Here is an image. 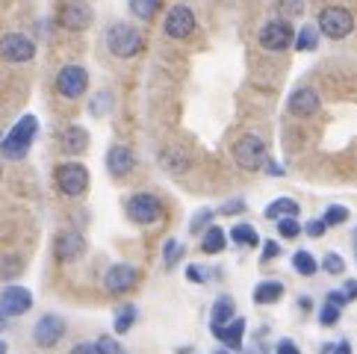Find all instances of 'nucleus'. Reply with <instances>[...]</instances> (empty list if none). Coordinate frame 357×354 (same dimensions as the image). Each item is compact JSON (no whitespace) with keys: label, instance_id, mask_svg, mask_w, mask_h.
I'll use <instances>...</instances> for the list:
<instances>
[{"label":"nucleus","instance_id":"nucleus-1","mask_svg":"<svg viewBox=\"0 0 357 354\" xmlns=\"http://www.w3.org/2000/svg\"><path fill=\"white\" fill-rule=\"evenodd\" d=\"M39 133V118L36 116H21L18 124L6 133V139H0V154L3 160H24L27 151L33 148V139Z\"/></svg>","mask_w":357,"mask_h":354},{"label":"nucleus","instance_id":"nucleus-2","mask_svg":"<svg viewBox=\"0 0 357 354\" xmlns=\"http://www.w3.org/2000/svg\"><path fill=\"white\" fill-rule=\"evenodd\" d=\"M107 50L116 59H133L145 50V39L133 24H124V21H116L112 27L107 30Z\"/></svg>","mask_w":357,"mask_h":354},{"label":"nucleus","instance_id":"nucleus-3","mask_svg":"<svg viewBox=\"0 0 357 354\" xmlns=\"http://www.w3.org/2000/svg\"><path fill=\"white\" fill-rule=\"evenodd\" d=\"M124 210H127V219H130L133 224H142V227L157 224V222H162V216H165L162 201H160L157 195H151V192H136V195H130V198H127V204H124Z\"/></svg>","mask_w":357,"mask_h":354},{"label":"nucleus","instance_id":"nucleus-4","mask_svg":"<svg viewBox=\"0 0 357 354\" xmlns=\"http://www.w3.org/2000/svg\"><path fill=\"white\" fill-rule=\"evenodd\" d=\"M231 154H234V162L242 171H260L266 157H269L266 154V142L260 136H254V133L239 136L234 142V148H231Z\"/></svg>","mask_w":357,"mask_h":354},{"label":"nucleus","instance_id":"nucleus-5","mask_svg":"<svg viewBox=\"0 0 357 354\" xmlns=\"http://www.w3.org/2000/svg\"><path fill=\"white\" fill-rule=\"evenodd\" d=\"M54 180H56V189L66 198H80V195H86L92 177H89V169L83 162H62V166H56V171H54Z\"/></svg>","mask_w":357,"mask_h":354},{"label":"nucleus","instance_id":"nucleus-6","mask_svg":"<svg viewBox=\"0 0 357 354\" xmlns=\"http://www.w3.org/2000/svg\"><path fill=\"white\" fill-rule=\"evenodd\" d=\"M292 39H296V30H292L289 18H272L266 21L260 33H257V45L269 54H284L287 47H292Z\"/></svg>","mask_w":357,"mask_h":354},{"label":"nucleus","instance_id":"nucleus-7","mask_svg":"<svg viewBox=\"0 0 357 354\" xmlns=\"http://www.w3.org/2000/svg\"><path fill=\"white\" fill-rule=\"evenodd\" d=\"M319 33L328 36V39H349L354 33V15L346 6H325L319 12Z\"/></svg>","mask_w":357,"mask_h":354},{"label":"nucleus","instance_id":"nucleus-8","mask_svg":"<svg viewBox=\"0 0 357 354\" xmlns=\"http://www.w3.org/2000/svg\"><path fill=\"white\" fill-rule=\"evenodd\" d=\"M89 88V71L83 66H62L56 74V92L68 100H77Z\"/></svg>","mask_w":357,"mask_h":354},{"label":"nucleus","instance_id":"nucleus-9","mask_svg":"<svg viewBox=\"0 0 357 354\" xmlns=\"http://www.w3.org/2000/svg\"><path fill=\"white\" fill-rule=\"evenodd\" d=\"M162 33L169 36V39H189V36L195 33V12L189 6H172L165 12Z\"/></svg>","mask_w":357,"mask_h":354},{"label":"nucleus","instance_id":"nucleus-10","mask_svg":"<svg viewBox=\"0 0 357 354\" xmlns=\"http://www.w3.org/2000/svg\"><path fill=\"white\" fill-rule=\"evenodd\" d=\"M33 56H36V45L24 33H6L0 39V59L12 62V66H21V62H30Z\"/></svg>","mask_w":357,"mask_h":354},{"label":"nucleus","instance_id":"nucleus-11","mask_svg":"<svg viewBox=\"0 0 357 354\" xmlns=\"http://www.w3.org/2000/svg\"><path fill=\"white\" fill-rule=\"evenodd\" d=\"M59 24L71 33H83L95 24V12L89 3H83V0H68V3L59 9Z\"/></svg>","mask_w":357,"mask_h":354},{"label":"nucleus","instance_id":"nucleus-12","mask_svg":"<svg viewBox=\"0 0 357 354\" xmlns=\"http://www.w3.org/2000/svg\"><path fill=\"white\" fill-rule=\"evenodd\" d=\"M33 307V293L27 286H18V284H9L3 293H0V313L6 319H15V316L30 313Z\"/></svg>","mask_w":357,"mask_h":354},{"label":"nucleus","instance_id":"nucleus-13","mask_svg":"<svg viewBox=\"0 0 357 354\" xmlns=\"http://www.w3.org/2000/svg\"><path fill=\"white\" fill-rule=\"evenodd\" d=\"M62 337H66V319H62V316H54V313L42 316L33 328V339L39 348H54Z\"/></svg>","mask_w":357,"mask_h":354},{"label":"nucleus","instance_id":"nucleus-14","mask_svg":"<svg viewBox=\"0 0 357 354\" xmlns=\"http://www.w3.org/2000/svg\"><path fill=\"white\" fill-rule=\"evenodd\" d=\"M136 284H139V272L133 269V266H127V263L109 266L107 275H104V286H107V293H112V295L130 293Z\"/></svg>","mask_w":357,"mask_h":354},{"label":"nucleus","instance_id":"nucleus-15","mask_svg":"<svg viewBox=\"0 0 357 354\" xmlns=\"http://www.w3.org/2000/svg\"><path fill=\"white\" fill-rule=\"evenodd\" d=\"M54 254L59 263H74L86 254V239L80 231H62L54 239Z\"/></svg>","mask_w":357,"mask_h":354},{"label":"nucleus","instance_id":"nucleus-16","mask_svg":"<svg viewBox=\"0 0 357 354\" xmlns=\"http://www.w3.org/2000/svg\"><path fill=\"white\" fill-rule=\"evenodd\" d=\"M319 107H322V98H319V92H316V88H310V86H298L296 92L289 95V104H287V109H289L296 118H310V116H316Z\"/></svg>","mask_w":357,"mask_h":354},{"label":"nucleus","instance_id":"nucleus-17","mask_svg":"<svg viewBox=\"0 0 357 354\" xmlns=\"http://www.w3.org/2000/svg\"><path fill=\"white\" fill-rule=\"evenodd\" d=\"M136 169V154L127 145H112L107 151V171L112 177H127Z\"/></svg>","mask_w":357,"mask_h":354},{"label":"nucleus","instance_id":"nucleus-18","mask_svg":"<svg viewBox=\"0 0 357 354\" xmlns=\"http://www.w3.org/2000/svg\"><path fill=\"white\" fill-rule=\"evenodd\" d=\"M210 334L219 339L225 348L239 351L242 348V337H245V319H231V322H225L219 328H210Z\"/></svg>","mask_w":357,"mask_h":354},{"label":"nucleus","instance_id":"nucleus-19","mask_svg":"<svg viewBox=\"0 0 357 354\" xmlns=\"http://www.w3.org/2000/svg\"><path fill=\"white\" fill-rule=\"evenodd\" d=\"M59 148L66 151V154H83L89 148V130L80 128V124H71L59 133Z\"/></svg>","mask_w":357,"mask_h":354},{"label":"nucleus","instance_id":"nucleus-20","mask_svg":"<svg viewBox=\"0 0 357 354\" xmlns=\"http://www.w3.org/2000/svg\"><path fill=\"white\" fill-rule=\"evenodd\" d=\"M284 298V284L280 281H260L257 286H254V301L263 307H269L275 305V301Z\"/></svg>","mask_w":357,"mask_h":354},{"label":"nucleus","instance_id":"nucleus-21","mask_svg":"<svg viewBox=\"0 0 357 354\" xmlns=\"http://www.w3.org/2000/svg\"><path fill=\"white\" fill-rule=\"evenodd\" d=\"M160 162H162V169L172 171V174H183V171H189V166H192V160H189L181 148H165Z\"/></svg>","mask_w":357,"mask_h":354},{"label":"nucleus","instance_id":"nucleus-22","mask_svg":"<svg viewBox=\"0 0 357 354\" xmlns=\"http://www.w3.org/2000/svg\"><path fill=\"white\" fill-rule=\"evenodd\" d=\"M298 213H301V207H298L296 198H275L272 204L266 207L263 216L272 219V222H278V219H287V216H298Z\"/></svg>","mask_w":357,"mask_h":354},{"label":"nucleus","instance_id":"nucleus-23","mask_svg":"<svg viewBox=\"0 0 357 354\" xmlns=\"http://www.w3.org/2000/svg\"><path fill=\"white\" fill-rule=\"evenodd\" d=\"M234 313H236V301L231 295H219L215 305H213V313H210V328H219L225 322H231Z\"/></svg>","mask_w":357,"mask_h":354},{"label":"nucleus","instance_id":"nucleus-24","mask_svg":"<svg viewBox=\"0 0 357 354\" xmlns=\"http://www.w3.org/2000/svg\"><path fill=\"white\" fill-rule=\"evenodd\" d=\"M227 248V233L222 231V227H207L201 236V251L204 254H222V251Z\"/></svg>","mask_w":357,"mask_h":354},{"label":"nucleus","instance_id":"nucleus-25","mask_svg":"<svg viewBox=\"0 0 357 354\" xmlns=\"http://www.w3.org/2000/svg\"><path fill=\"white\" fill-rule=\"evenodd\" d=\"M319 33L316 27H301V30H296V39H292V47L298 50V54H310V50H316L319 47Z\"/></svg>","mask_w":357,"mask_h":354},{"label":"nucleus","instance_id":"nucleus-26","mask_svg":"<svg viewBox=\"0 0 357 354\" xmlns=\"http://www.w3.org/2000/svg\"><path fill=\"white\" fill-rule=\"evenodd\" d=\"M227 236H231L236 245H245V248H257V245H263V243H260V233L254 231V224H236Z\"/></svg>","mask_w":357,"mask_h":354},{"label":"nucleus","instance_id":"nucleus-27","mask_svg":"<svg viewBox=\"0 0 357 354\" xmlns=\"http://www.w3.org/2000/svg\"><path fill=\"white\" fill-rule=\"evenodd\" d=\"M292 269H296L301 277H310L319 272V260L310 254V251H296V254H292Z\"/></svg>","mask_w":357,"mask_h":354},{"label":"nucleus","instance_id":"nucleus-28","mask_svg":"<svg viewBox=\"0 0 357 354\" xmlns=\"http://www.w3.org/2000/svg\"><path fill=\"white\" fill-rule=\"evenodd\" d=\"M136 319H139V310H136L133 305H124V307H119V313H116L112 331H116V334H127V331H130V328L136 325Z\"/></svg>","mask_w":357,"mask_h":354},{"label":"nucleus","instance_id":"nucleus-29","mask_svg":"<svg viewBox=\"0 0 357 354\" xmlns=\"http://www.w3.org/2000/svg\"><path fill=\"white\" fill-rule=\"evenodd\" d=\"M160 6H162V0H130V12L139 21H154Z\"/></svg>","mask_w":357,"mask_h":354},{"label":"nucleus","instance_id":"nucleus-30","mask_svg":"<svg viewBox=\"0 0 357 354\" xmlns=\"http://www.w3.org/2000/svg\"><path fill=\"white\" fill-rule=\"evenodd\" d=\"M21 272H24L21 257H15V254L0 257V277H3V281H12V277H18Z\"/></svg>","mask_w":357,"mask_h":354},{"label":"nucleus","instance_id":"nucleus-31","mask_svg":"<svg viewBox=\"0 0 357 354\" xmlns=\"http://www.w3.org/2000/svg\"><path fill=\"white\" fill-rule=\"evenodd\" d=\"M322 219H325L328 227H337V224H346L351 219V213H349V207H342V204H331Z\"/></svg>","mask_w":357,"mask_h":354},{"label":"nucleus","instance_id":"nucleus-32","mask_svg":"<svg viewBox=\"0 0 357 354\" xmlns=\"http://www.w3.org/2000/svg\"><path fill=\"white\" fill-rule=\"evenodd\" d=\"M213 216H215V213H213L210 207H204V210H198V213H195V216H192V222H189V233H192V236L204 233V231H207V227H210Z\"/></svg>","mask_w":357,"mask_h":354},{"label":"nucleus","instance_id":"nucleus-33","mask_svg":"<svg viewBox=\"0 0 357 354\" xmlns=\"http://www.w3.org/2000/svg\"><path fill=\"white\" fill-rule=\"evenodd\" d=\"M275 9L280 18H298L304 12V0H275Z\"/></svg>","mask_w":357,"mask_h":354},{"label":"nucleus","instance_id":"nucleus-34","mask_svg":"<svg viewBox=\"0 0 357 354\" xmlns=\"http://www.w3.org/2000/svg\"><path fill=\"white\" fill-rule=\"evenodd\" d=\"M109 109H112V95H109V92H98V95L92 98V104H89V112H92L95 118L107 116Z\"/></svg>","mask_w":357,"mask_h":354},{"label":"nucleus","instance_id":"nucleus-35","mask_svg":"<svg viewBox=\"0 0 357 354\" xmlns=\"http://www.w3.org/2000/svg\"><path fill=\"white\" fill-rule=\"evenodd\" d=\"M301 231H304V227L298 224V219H296V216L278 219V236H284V239H296V236H301Z\"/></svg>","mask_w":357,"mask_h":354},{"label":"nucleus","instance_id":"nucleus-36","mask_svg":"<svg viewBox=\"0 0 357 354\" xmlns=\"http://www.w3.org/2000/svg\"><path fill=\"white\" fill-rule=\"evenodd\" d=\"M181 254H183V245L177 243V239H169V243H165V248H162V263H165V269H174V263L181 260Z\"/></svg>","mask_w":357,"mask_h":354},{"label":"nucleus","instance_id":"nucleus-37","mask_svg":"<svg viewBox=\"0 0 357 354\" xmlns=\"http://www.w3.org/2000/svg\"><path fill=\"white\" fill-rule=\"evenodd\" d=\"M319 269H325L328 275H342V272H346V260H342L340 254H334V251H331V254H325V257H322V263H319Z\"/></svg>","mask_w":357,"mask_h":354},{"label":"nucleus","instance_id":"nucleus-38","mask_svg":"<svg viewBox=\"0 0 357 354\" xmlns=\"http://www.w3.org/2000/svg\"><path fill=\"white\" fill-rule=\"evenodd\" d=\"M340 307H334V305H328L325 301V307L319 310V325H325V328H331V325H337L340 322Z\"/></svg>","mask_w":357,"mask_h":354},{"label":"nucleus","instance_id":"nucleus-39","mask_svg":"<svg viewBox=\"0 0 357 354\" xmlns=\"http://www.w3.org/2000/svg\"><path fill=\"white\" fill-rule=\"evenodd\" d=\"M248 204H245V198H231V201H225L222 204V216H239V213H245Z\"/></svg>","mask_w":357,"mask_h":354},{"label":"nucleus","instance_id":"nucleus-40","mask_svg":"<svg viewBox=\"0 0 357 354\" xmlns=\"http://www.w3.org/2000/svg\"><path fill=\"white\" fill-rule=\"evenodd\" d=\"M95 346H98V354H127L112 337H98Z\"/></svg>","mask_w":357,"mask_h":354},{"label":"nucleus","instance_id":"nucleus-41","mask_svg":"<svg viewBox=\"0 0 357 354\" xmlns=\"http://www.w3.org/2000/svg\"><path fill=\"white\" fill-rule=\"evenodd\" d=\"M207 277H210V272L204 269V266H186V281L189 284H207Z\"/></svg>","mask_w":357,"mask_h":354},{"label":"nucleus","instance_id":"nucleus-42","mask_svg":"<svg viewBox=\"0 0 357 354\" xmlns=\"http://www.w3.org/2000/svg\"><path fill=\"white\" fill-rule=\"evenodd\" d=\"M325 231H328V224H325V219H310L307 224H304V233H307V236H313V239H319V236H325Z\"/></svg>","mask_w":357,"mask_h":354},{"label":"nucleus","instance_id":"nucleus-43","mask_svg":"<svg viewBox=\"0 0 357 354\" xmlns=\"http://www.w3.org/2000/svg\"><path fill=\"white\" fill-rule=\"evenodd\" d=\"M325 301H328V305H334V307H340V310H342V307L349 305V295H346V293H340V289H331V293L325 295Z\"/></svg>","mask_w":357,"mask_h":354},{"label":"nucleus","instance_id":"nucleus-44","mask_svg":"<svg viewBox=\"0 0 357 354\" xmlns=\"http://www.w3.org/2000/svg\"><path fill=\"white\" fill-rule=\"evenodd\" d=\"M275 354H301V348L292 343V339H280V343L275 346Z\"/></svg>","mask_w":357,"mask_h":354},{"label":"nucleus","instance_id":"nucleus-45","mask_svg":"<svg viewBox=\"0 0 357 354\" xmlns=\"http://www.w3.org/2000/svg\"><path fill=\"white\" fill-rule=\"evenodd\" d=\"M275 257H280V245L275 239H269V243H263V260H275Z\"/></svg>","mask_w":357,"mask_h":354},{"label":"nucleus","instance_id":"nucleus-46","mask_svg":"<svg viewBox=\"0 0 357 354\" xmlns=\"http://www.w3.org/2000/svg\"><path fill=\"white\" fill-rule=\"evenodd\" d=\"M263 171H266V174H272V177H284V169H280L278 162L269 160V157H266V162H263Z\"/></svg>","mask_w":357,"mask_h":354},{"label":"nucleus","instance_id":"nucleus-47","mask_svg":"<svg viewBox=\"0 0 357 354\" xmlns=\"http://www.w3.org/2000/svg\"><path fill=\"white\" fill-rule=\"evenodd\" d=\"M68 354H98V346L95 343H77Z\"/></svg>","mask_w":357,"mask_h":354},{"label":"nucleus","instance_id":"nucleus-48","mask_svg":"<svg viewBox=\"0 0 357 354\" xmlns=\"http://www.w3.org/2000/svg\"><path fill=\"white\" fill-rule=\"evenodd\" d=\"M346 295H349V301L357 298V281H354V277H349V281H346Z\"/></svg>","mask_w":357,"mask_h":354},{"label":"nucleus","instance_id":"nucleus-49","mask_svg":"<svg viewBox=\"0 0 357 354\" xmlns=\"http://www.w3.org/2000/svg\"><path fill=\"white\" fill-rule=\"evenodd\" d=\"M331 354H351V343H349V339H342V343L334 346V351H331Z\"/></svg>","mask_w":357,"mask_h":354},{"label":"nucleus","instance_id":"nucleus-50","mask_svg":"<svg viewBox=\"0 0 357 354\" xmlns=\"http://www.w3.org/2000/svg\"><path fill=\"white\" fill-rule=\"evenodd\" d=\"M298 305H301V310H304V313H307V310H313V301H310L307 295H301V298H298Z\"/></svg>","mask_w":357,"mask_h":354},{"label":"nucleus","instance_id":"nucleus-51","mask_svg":"<svg viewBox=\"0 0 357 354\" xmlns=\"http://www.w3.org/2000/svg\"><path fill=\"white\" fill-rule=\"evenodd\" d=\"M319 351H322V354H331V351H334V343H325V346L319 348Z\"/></svg>","mask_w":357,"mask_h":354},{"label":"nucleus","instance_id":"nucleus-52","mask_svg":"<svg viewBox=\"0 0 357 354\" xmlns=\"http://www.w3.org/2000/svg\"><path fill=\"white\" fill-rule=\"evenodd\" d=\"M3 328H6V316L0 313V331H3Z\"/></svg>","mask_w":357,"mask_h":354},{"label":"nucleus","instance_id":"nucleus-53","mask_svg":"<svg viewBox=\"0 0 357 354\" xmlns=\"http://www.w3.org/2000/svg\"><path fill=\"white\" fill-rule=\"evenodd\" d=\"M0 354H6V343H0Z\"/></svg>","mask_w":357,"mask_h":354},{"label":"nucleus","instance_id":"nucleus-54","mask_svg":"<svg viewBox=\"0 0 357 354\" xmlns=\"http://www.w3.org/2000/svg\"><path fill=\"white\" fill-rule=\"evenodd\" d=\"M215 354H227V348H225V346H222V348H219V351H215Z\"/></svg>","mask_w":357,"mask_h":354},{"label":"nucleus","instance_id":"nucleus-55","mask_svg":"<svg viewBox=\"0 0 357 354\" xmlns=\"http://www.w3.org/2000/svg\"><path fill=\"white\" fill-rule=\"evenodd\" d=\"M354 251H357V233H354Z\"/></svg>","mask_w":357,"mask_h":354},{"label":"nucleus","instance_id":"nucleus-56","mask_svg":"<svg viewBox=\"0 0 357 354\" xmlns=\"http://www.w3.org/2000/svg\"><path fill=\"white\" fill-rule=\"evenodd\" d=\"M0 177H3V169H0Z\"/></svg>","mask_w":357,"mask_h":354},{"label":"nucleus","instance_id":"nucleus-57","mask_svg":"<svg viewBox=\"0 0 357 354\" xmlns=\"http://www.w3.org/2000/svg\"><path fill=\"white\" fill-rule=\"evenodd\" d=\"M0 139H3V136H0Z\"/></svg>","mask_w":357,"mask_h":354}]
</instances>
